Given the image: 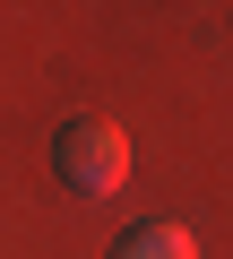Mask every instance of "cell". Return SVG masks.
Wrapping results in <instances>:
<instances>
[{
	"instance_id": "obj_2",
	"label": "cell",
	"mask_w": 233,
	"mask_h": 259,
	"mask_svg": "<svg viewBox=\"0 0 233 259\" xmlns=\"http://www.w3.org/2000/svg\"><path fill=\"white\" fill-rule=\"evenodd\" d=\"M112 259H199V233L190 225H130L112 242Z\"/></svg>"
},
{
	"instance_id": "obj_1",
	"label": "cell",
	"mask_w": 233,
	"mask_h": 259,
	"mask_svg": "<svg viewBox=\"0 0 233 259\" xmlns=\"http://www.w3.org/2000/svg\"><path fill=\"white\" fill-rule=\"evenodd\" d=\"M52 173L78 190V199H112L130 182V139H121V121H104V112H78L52 130Z\"/></svg>"
}]
</instances>
